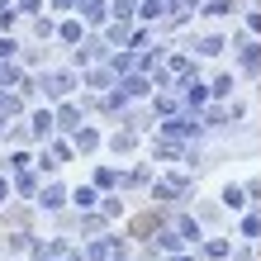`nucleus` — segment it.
Returning <instances> with one entry per match:
<instances>
[{"mask_svg": "<svg viewBox=\"0 0 261 261\" xmlns=\"http://www.w3.org/2000/svg\"><path fill=\"white\" fill-rule=\"evenodd\" d=\"M76 90H81V71H76V67H53V71H43V76H24V81H19V95L24 100L48 95L57 105V100H71Z\"/></svg>", "mask_w": 261, "mask_h": 261, "instance_id": "1", "label": "nucleus"}, {"mask_svg": "<svg viewBox=\"0 0 261 261\" xmlns=\"http://www.w3.org/2000/svg\"><path fill=\"white\" fill-rule=\"evenodd\" d=\"M162 138L166 143H195V138H204V119L199 114H166V124H162Z\"/></svg>", "mask_w": 261, "mask_h": 261, "instance_id": "2", "label": "nucleus"}, {"mask_svg": "<svg viewBox=\"0 0 261 261\" xmlns=\"http://www.w3.org/2000/svg\"><path fill=\"white\" fill-rule=\"evenodd\" d=\"M147 190H152V199H162V204H176L180 195H190V176L186 171H171L166 180H152Z\"/></svg>", "mask_w": 261, "mask_h": 261, "instance_id": "3", "label": "nucleus"}, {"mask_svg": "<svg viewBox=\"0 0 261 261\" xmlns=\"http://www.w3.org/2000/svg\"><path fill=\"white\" fill-rule=\"evenodd\" d=\"M233 48H238V62H242V76H261V43H252L247 34H233Z\"/></svg>", "mask_w": 261, "mask_h": 261, "instance_id": "4", "label": "nucleus"}, {"mask_svg": "<svg viewBox=\"0 0 261 261\" xmlns=\"http://www.w3.org/2000/svg\"><path fill=\"white\" fill-rule=\"evenodd\" d=\"M105 53H110V43H105V38H81V43L71 48V67L86 71L90 62H105Z\"/></svg>", "mask_w": 261, "mask_h": 261, "instance_id": "5", "label": "nucleus"}, {"mask_svg": "<svg viewBox=\"0 0 261 261\" xmlns=\"http://www.w3.org/2000/svg\"><path fill=\"white\" fill-rule=\"evenodd\" d=\"M176 90H180V110H186V114H199V110L209 105V86L199 81V76H190V81H180Z\"/></svg>", "mask_w": 261, "mask_h": 261, "instance_id": "6", "label": "nucleus"}, {"mask_svg": "<svg viewBox=\"0 0 261 261\" xmlns=\"http://www.w3.org/2000/svg\"><path fill=\"white\" fill-rule=\"evenodd\" d=\"M34 204H38V209H48V214H57V209H67V204H71V190L62 186V180H48V186H38Z\"/></svg>", "mask_w": 261, "mask_h": 261, "instance_id": "7", "label": "nucleus"}, {"mask_svg": "<svg viewBox=\"0 0 261 261\" xmlns=\"http://www.w3.org/2000/svg\"><path fill=\"white\" fill-rule=\"evenodd\" d=\"M53 133H57V114L48 110V105H38V110L29 114V138H34V147H38V143H48Z\"/></svg>", "mask_w": 261, "mask_h": 261, "instance_id": "8", "label": "nucleus"}, {"mask_svg": "<svg viewBox=\"0 0 261 261\" xmlns=\"http://www.w3.org/2000/svg\"><path fill=\"white\" fill-rule=\"evenodd\" d=\"M14 176V199H34L38 186H43V171H34V166H19V171H10Z\"/></svg>", "mask_w": 261, "mask_h": 261, "instance_id": "9", "label": "nucleus"}, {"mask_svg": "<svg viewBox=\"0 0 261 261\" xmlns=\"http://www.w3.org/2000/svg\"><path fill=\"white\" fill-rule=\"evenodd\" d=\"M114 252H124V238H110V233H100V238L86 247V261H114Z\"/></svg>", "mask_w": 261, "mask_h": 261, "instance_id": "10", "label": "nucleus"}, {"mask_svg": "<svg viewBox=\"0 0 261 261\" xmlns=\"http://www.w3.org/2000/svg\"><path fill=\"white\" fill-rule=\"evenodd\" d=\"M53 114H57V133H76V128H81V105L57 100V105H53Z\"/></svg>", "mask_w": 261, "mask_h": 261, "instance_id": "11", "label": "nucleus"}, {"mask_svg": "<svg viewBox=\"0 0 261 261\" xmlns=\"http://www.w3.org/2000/svg\"><path fill=\"white\" fill-rule=\"evenodd\" d=\"M119 86H124V95H128V100H147V95H152V76H147V71H128V76H119Z\"/></svg>", "mask_w": 261, "mask_h": 261, "instance_id": "12", "label": "nucleus"}, {"mask_svg": "<svg viewBox=\"0 0 261 261\" xmlns=\"http://www.w3.org/2000/svg\"><path fill=\"white\" fill-rule=\"evenodd\" d=\"M166 71H171L176 86H180V81H190V76H199V62L186 57V53H166Z\"/></svg>", "mask_w": 261, "mask_h": 261, "instance_id": "13", "label": "nucleus"}, {"mask_svg": "<svg viewBox=\"0 0 261 261\" xmlns=\"http://www.w3.org/2000/svg\"><path fill=\"white\" fill-rule=\"evenodd\" d=\"M114 81H119V76L110 71V62H100V67H86V71H81V86H86V90H110Z\"/></svg>", "mask_w": 261, "mask_h": 261, "instance_id": "14", "label": "nucleus"}, {"mask_svg": "<svg viewBox=\"0 0 261 261\" xmlns=\"http://www.w3.org/2000/svg\"><path fill=\"white\" fill-rule=\"evenodd\" d=\"M76 14L86 19V29H100L105 19H110V0H81V5H76Z\"/></svg>", "mask_w": 261, "mask_h": 261, "instance_id": "15", "label": "nucleus"}, {"mask_svg": "<svg viewBox=\"0 0 261 261\" xmlns=\"http://www.w3.org/2000/svg\"><path fill=\"white\" fill-rule=\"evenodd\" d=\"M171 223H176V233L186 238V247L204 242V228H199V219H195V214H171Z\"/></svg>", "mask_w": 261, "mask_h": 261, "instance_id": "16", "label": "nucleus"}, {"mask_svg": "<svg viewBox=\"0 0 261 261\" xmlns=\"http://www.w3.org/2000/svg\"><path fill=\"white\" fill-rule=\"evenodd\" d=\"M90 186L95 190H119L124 186V171H119V166H95V171H90Z\"/></svg>", "mask_w": 261, "mask_h": 261, "instance_id": "17", "label": "nucleus"}, {"mask_svg": "<svg viewBox=\"0 0 261 261\" xmlns=\"http://www.w3.org/2000/svg\"><path fill=\"white\" fill-rule=\"evenodd\" d=\"M57 38H62L67 48H76V43L86 38V19H71V14H67V19H57Z\"/></svg>", "mask_w": 261, "mask_h": 261, "instance_id": "18", "label": "nucleus"}, {"mask_svg": "<svg viewBox=\"0 0 261 261\" xmlns=\"http://www.w3.org/2000/svg\"><path fill=\"white\" fill-rule=\"evenodd\" d=\"M219 204H223L228 214H242V209H252V204H247V186H223Z\"/></svg>", "mask_w": 261, "mask_h": 261, "instance_id": "19", "label": "nucleus"}, {"mask_svg": "<svg viewBox=\"0 0 261 261\" xmlns=\"http://www.w3.org/2000/svg\"><path fill=\"white\" fill-rule=\"evenodd\" d=\"M152 110L162 119L166 114H180V90H152Z\"/></svg>", "mask_w": 261, "mask_h": 261, "instance_id": "20", "label": "nucleus"}, {"mask_svg": "<svg viewBox=\"0 0 261 261\" xmlns=\"http://www.w3.org/2000/svg\"><path fill=\"white\" fill-rule=\"evenodd\" d=\"M228 48V38L223 34H204V38H195V57H223Z\"/></svg>", "mask_w": 261, "mask_h": 261, "instance_id": "21", "label": "nucleus"}, {"mask_svg": "<svg viewBox=\"0 0 261 261\" xmlns=\"http://www.w3.org/2000/svg\"><path fill=\"white\" fill-rule=\"evenodd\" d=\"M100 195H105V190H95V186H76V190H71V209H81V214H86V209H100Z\"/></svg>", "mask_w": 261, "mask_h": 261, "instance_id": "22", "label": "nucleus"}, {"mask_svg": "<svg viewBox=\"0 0 261 261\" xmlns=\"http://www.w3.org/2000/svg\"><path fill=\"white\" fill-rule=\"evenodd\" d=\"M199 256H204V261H228L233 247H228V238H204V242H199Z\"/></svg>", "mask_w": 261, "mask_h": 261, "instance_id": "23", "label": "nucleus"}, {"mask_svg": "<svg viewBox=\"0 0 261 261\" xmlns=\"http://www.w3.org/2000/svg\"><path fill=\"white\" fill-rule=\"evenodd\" d=\"M138 147V124H124L119 133H110V152H133Z\"/></svg>", "mask_w": 261, "mask_h": 261, "instance_id": "24", "label": "nucleus"}, {"mask_svg": "<svg viewBox=\"0 0 261 261\" xmlns=\"http://www.w3.org/2000/svg\"><path fill=\"white\" fill-rule=\"evenodd\" d=\"M199 14H204V19H228V14H238V0H204Z\"/></svg>", "mask_w": 261, "mask_h": 261, "instance_id": "25", "label": "nucleus"}, {"mask_svg": "<svg viewBox=\"0 0 261 261\" xmlns=\"http://www.w3.org/2000/svg\"><path fill=\"white\" fill-rule=\"evenodd\" d=\"M233 86H238V76L233 71H219L209 81V100H228V95H233Z\"/></svg>", "mask_w": 261, "mask_h": 261, "instance_id": "26", "label": "nucleus"}, {"mask_svg": "<svg viewBox=\"0 0 261 261\" xmlns=\"http://www.w3.org/2000/svg\"><path fill=\"white\" fill-rule=\"evenodd\" d=\"M199 119H204V128H228L233 124V110H223V100H219L214 110H199Z\"/></svg>", "mask_w": 261, "mask_h": 261, "instance_id": "27", "label": "nucleus"}, {"mask_svg": "<svg viewBox=\"0 0 261 261\" xmlns=\"http://www.w3.org/2000/svg\"><path fill=\"white\" fill-rule=\"evenodd\" d=\"M71 143H76V152H95V147H100V133L81 124V128H76V133H71Z\"/></svg>", "mask_w": 261, "mask_h": 261, "instance_id": "28", "label": "nucleus"}, {"mask_svg": "<svg viewBox=\"0 0 261 261\" xmlns=\"http://www.w3.org/2000/svg\"><path fill=\"white\" fill-rule=\"evenodd\" d=\"M147 186H152V166H133L124 176V190H147Z\"/></svg>", "mask_w": 261, "mask_h": 261, "instance_id": "29", "label": "nucleus"}, {"mask_svg": "<svg viewBox=\"0 0 261 261\" xmlns=\"http://www.w3.org/2000/svg\"><path fill=\"white\" fill-rule=\"evenodd\" d=\"M100 214H105V219H124V199H119L114 190H105L100 195Z\"/></svg>", "mask_w": 261, "mask_h": 261, "instance_id": "30", "label": "nucleus"}, {"mask_svg": "<svg viewBox=\"0 0 261 261\" xmlns=\"http://www.w3.org/2000/svg\"><path fill=\"white\" fill-rule=\"evenodd\" d=\"M24 81V67L14 62V57H5V62H0V86H19Z\"/></svg>", "mask_w": 261, "mask_h": 261, "instance_id": "31", "label": "nucleus"}, {"mask_svg": "<svg viewBox=\"0 0 261 261\" xmlns=\"http://www.w3.org/2000/svg\"><path fill=\"white\" fill-rule=\"evenodd\" d=\"M29 19H34V38H53L57 34V19H53V14L38 10V14H29Z\"/></svg>", "mask_w": 261, "mask_h": 261, "instance_id": "32", "label": "nucleus"}, {"mask_svg": "<svg viewBox=\"0 0 261 261\" xmlns=\"http://www.w3.org/2000/svg\"><path fill=\"white\" fill-rule=\"evenodd\" d=\"M53 157H57V162H71V157H76V143H71V133L53 138Z\"/></svg>", "mask_w": 261, "mask_h": 261, "instance_id": "33", "label": "nucleus"}, {"mask_svg": "<svg viewBox=\"0 0 261 261\" xmlns=\"http://www.w3.org/2000/svg\"><path fill=\"white\" fill-rule=\"evenodd\" d=\"M242 238H261V209H242Z\"/></svg>", "mask_w": 261, "mask_h": 261, "instance_id": "34", "label": "nucleus"}, {"mask_svg": "<svg viewBox=\"0 0 261 261\" xmlns=\"http://www.w3.org/2000/svg\"><path fill=\"white\" fill-rule=\"evenodd\" d=\"M34 166H38L43 176H53V171H57L62 162H57V157H53V147H48V152H38V157H34Z\"/></svg>", "mask_w": 261, "mask_h": 261, "instance_id": "35", "label": "nucleus"}, {"mask_svg": "<svg viewBox=\"0 0 261 261\" xmlns=\"http://www.w3.org/2000/svg\"><path fill=\"white\" fill-rule=\"evenodd\" d=\"M5 199H14V176L0 166V204H5Z\"/></svg>", "mask_w": 261, "mask_h": 261, "instance_id": "36", "label": "nucleus"}, {"mask_svg": "<svg viewBox=\"0 0 261 261\" xmlns=\"http://www.w3.org/2000/svg\"><path fill=\"white\" fill-rule=\"evenodd\" d=\"M147 43H152V34H147V29H133V34H128V43H124V48H147Z\"/></svg>", "mask_w": 261, "mask_h": 261, "instance_id": "37", "label": "nucleus"}, {"mask_svg": "<svg viewBox=\"0 0 261 261\" xmlns=\"http://www.w3.org/2000/svg\"><path fill=\"white\" fill-rule=\"evenodd\" d=\"M76 5H81V0H48L53 14H76Z\"/></svg>", "mask_w": 261, "mask_h": 261, "instance_id": "38", "label": "nucleus"}, {"mask_svg": "<svg viewBox=\"0 0 261 261\" xmlns=\"http://www.w3.org/2000/svg\"><path fill=\"white\" fill-rule=\"evenodd\" d=\"M14 53H19V43H14L10 34H0V62H5V57H14Z\"/></svg>", "mask_w": 261, "mask_h": 261, "instance_id": "39", "label": "nucleus"}, {"mask_svg": "<svg viewBox=\"0 0 261 261\" xmlns=\"http://www.w3.org/2000/svg\"><path fill=\"white\" fill-rule=\"evenodd\" d=\"M14 5H19V14H38L43 5H48V0H14Z\"/></svg>", "mask_w": 261, "mask_h": 261, "instance_id": "40", "label": "nucleus"}, {"mask_svg": "<svg viewBox=\"0 0 261 261\" xmlns=\"http://www.w3.org/2000/svg\"><path fill=\"white\" fill-rule=\"evenodd\" d=\"M29 238H34V233H14L10 238V252H29Z\"/></svg>", "mask_w": 261, "mask_h": 261, "instance_id": "41", "label": "nucleus"}, {"mask_svg": "<svg viewBox=\"0 0 261 261\" xmlns=\"http://www.w3.org/2000/svg\"><path fill=\"white\" fill-rule=\"evenodd\" d=\"M247 29H252V34H261V5L247 10Z\"/></svg>", "mask_w": 261, "mask_h": 261, "instance_id": "42", "label": "nucleus"}, {"mask_svg": "<svg viewBox=\"0 0 261 261\" xmlns=\"http://www.w3.org/2000/svg\"><path fill=\"white\" fill-rule=\"evenodd\" d=\"M233 261H256V252H252V242H242V247L233 252Z\"/></svg>", "mask_w": 261, "mask_h": 261, "instance_id": "43", "label": "nucleus"}, {"mask_svg": "<svg viewBox=\"0 0 261 261\" xmlns=\"http://www.w3.org/2000/svg\"><path fill=\"white\" fill-rule=\"evenodd\" d=\"M162 261H195V252H190V247H186V252H166Z\"/></svg>", "mask_w": 261, "mask_h": 261, "instance_id": "44", "label": "nucleus"}, {"mask_svg": "<svg viewBox=\"0 0 261 261\" xmlns=\"http://www.w3.org/2000/svg\"><path fill=\"white\" fill-rule=\"evenodd\" d=\"M5 133H10V128H5V114H0V138H5Z\"/></svg>", "mask_w": 261, "mask_h": 261, "instance_id": "45", "label": "nucleus"}, {"mask_svg": "<svg viewBox=\"0 0 261 261\" xmlns=\"http://www.w3.org/2000/svg\"><path fill=\"white\" fill-rule=\"evenodd\" d=\"M114 261H128V256H124V252H114Z\"/></svg>", "mask_w": 261, "mask_h": 261, "instance_id": "46", "label": "nucleus"}, {"mask_svg": "<svg viewBox=\"0 0 261 261\" xmlns=\"http://www.w3.org/2000/svg\"><path fill=\"white\" fill-rule=\"evenodd\" d=\"M0 261H10V256H0Z\"/></svg>", "mask_w": 261, "mask_h": 261, "instance_id": "47", "label": "nucleus"}]
</instances>
